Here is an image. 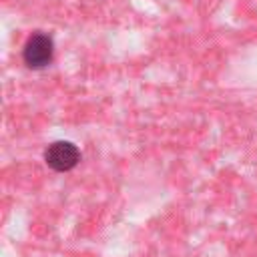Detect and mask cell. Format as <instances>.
I'll list each match as a JSON object with an SVG mask.
<instances>
[{
	"mask_svg": "<svg viewBox=\"0 0 257 257\" xmlns=\"http://www.w3.org/2000/svg\"><path fill=\"white\" fill-rule=\"evenodd\" d=\"M54 58V42L46 32H32L22 48V60L28 68H46Z\"/></svg>",
	"mask_w": 257,
	"mask_h": 257,
	"instance_id": "1",
	"label": "cell"
},
{
	"mask_svg": "<svg viewBox=\"0 0 257 257\" xmlns=\"http://www.w3.org/2000/svg\"><path fill=\"white\" fill-rule=\"evenodd\" d=\"M78 161L80 151L70 141H54L44 149V163L56 173L72 171L78 165Z\"/></svg>",
	"mask_w": 257,
	"mask_h": 257,
	"instance_id": "2",
	"label": "cell"
}]
</instances>
